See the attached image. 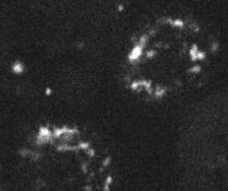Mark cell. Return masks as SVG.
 Wrapping results in <instances>:
<instances>
[]
</instances>
